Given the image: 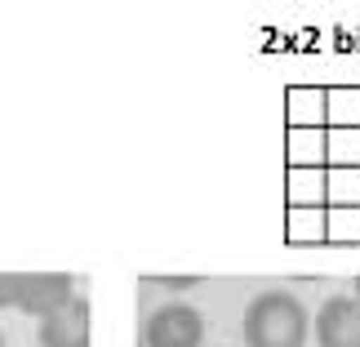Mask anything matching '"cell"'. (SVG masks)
Listing matches in <instances>:
<instances>
[{"instance_id":"obj_6","label":"cell","mask_w":360,"mask_h":347,"mask_svg":"<svg viewBox=\"0 0 360 347\" xmlns=\"http://www.w3.org/2000/svg\"><path fill=\"white\" fill-rule=\"evenodd\" d=\"M151 285H165V289H191V285H200V276H151Z\"/></svg>"},{"instance_id":"obj_3","label":"cell","mask_w":360,"mask_h":347,"mask_svg":"<svg viewBox=\"0 0 360 347\" xmlns=\"http://www.w3.org/2000/svg\"><path fill=\"white\" fill-rule=\"evenodd\" d=\"M143 343L147 347H200L205 343V316L191 303H165V308L151 312Z\"/></svg>"},{"instance_id":"obj_1","label":"cell","mask_w":360,"mask_h":347,"mask_svg":"<svg viewBox=\"0 0 360 347\" xmlns=\"http://www.w3.org/2000/svg\"><path fill=\"white\" fill-rule=\"evenodd\" d=\"M245 347H307V308L289 289H262L245 308Z\"/></svg>"},{"instance_id":"obj_4","label":"cell","mask_w":360,"mask_h":347,"mask_svg":"<svg viewBox=\"0 0 360 347\" xmlns=\"http://www.w3.org/2000/svg\"><path fill=\"white\" fill-rule=\"evenodd\" d=\"M316 343L321 347H360V298L342 294L316 312Z\"/></svg>"},{"instance_id":"obj_7","label":"cell","mask_w":360,"mask_h":347,"mask_svg":"<svg viewBox=\"0 0 360 347\" xmlns=\"http://www.w3.org/2000/svg\"><path fill=\"white\" fill-rule=\"evenodd\" d=\"M356 298H360V276H356Z\"/></svg>"},{"instance_id":"obj_5","label":"cell","mask_w":360,"mask_h":347,"mask_svg":"<svg viewBox=\"0 0 360 347\" xmlns=\"http://www.w3.org/2000/svg\"><path fill=\"white\" fill-rule=\"evenodd\" d=\"M40 347H89V303L85 298H67L58 312H49L40 321Z\"/></svg>"},{"instance_id":"obj_2","label":"cell","mask_w":360,"mask_h":347,"mask_svg":"<svg viewBox=\"0 0 360 347\" xmlns=\"http://www.w3.org/2000/svg\"><path fill=\"white\" fill-rule=\"evenodd\" d=\"M72 298V276L67 272H18V276H0V308H18L49 316Z\"/></svg>"},{"instance_id":"obj_8","label":"cell","mask_w":360,"mask_h":347,"mask_svg":"<svg viewBox=\"0 0 360 347\" xmlns=\"http://www.w3.org/2000/svg\"><path fill=\"white\" fill-rule=\"evenodd\" d=\"M0 347H5V334H0Z\"/></svg>"}]
</instances>
